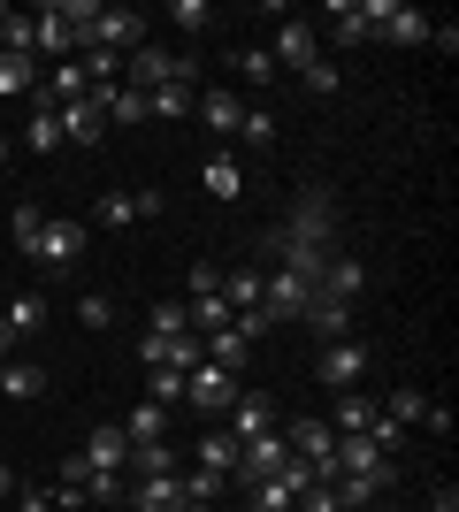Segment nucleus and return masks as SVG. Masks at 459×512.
Returning a JSON list of instances; mask_svg holds the SVG:
<instances>
[{"label":"nucleus","instance_id":"nucleus-1","mask_svg":"<svg viewBox=\"0 0 459 512\" xmlns=\"http://www.w3.org/2000/svg\"><path fill=\"white\" fill-rule=\"evenodd\" d=\"M329 230H337L329 199H322V192H306L299 214H291L284 230H268V237H261V253H329Z\"/></svg>","mask_w":459,"mask_h":512},{"label":"nucleus","instance_id":"nucleus-2","mask_svg":"<svg viewBox=\"0 0 459 512\" xmlns=\"http://www.w3.org/2000/svg\"><path fill=\"white\" fill-rule=\"evenodd\" d=\"M306 306H314V276H299V268H268V276H261L268 329H276V321H306Z\"/></svg>","mask_w":459,"mask_h":512},{"label":"nucleus","instance_id":"nucleus-3","mask_svg":"<svg viewBox=\"0 0 459 512\" xmlns=\"http://www.w3.org/2000/svg\"><path fill=\"white\" fill-rule=\"evenodd\" d=\"M77 253H85V222H69V214H46L39 245H31L39 276H69V268H77Z\"/></svg>","mask_w":459,"mask_h":512},{"label":"nucleus","instance_id":"nucleus-4","mask_svg":"<svg viewBox=\"0 0 459 512\" xmlns=\"http://www.w3.org/2000/svg\"><path fill=\"white\" fill-rule=\"evenodd\" d=\"M284 444L314 467V482H337V428H329V421H291Z\"/></svg>","mask_w":459,"mask_h":512},{"label":"nucleus","instance_id":"nucleus-5","mask_svg":"<svg viewBox=\"0 0 459 512\" xmlns=\"http://www.w3.org/2000/svg\"><path fill=\"white\" fill-rule=\"evenodd\" d=\"M238 375H222V367L215 360H199L192 367V375H184V406H199V413H230V406H238Z\"/></svg>","mask_w":459,"mask_h":512},{"label":"nucleus","instance_id":"nucleus-6","mask_svg":"<svg viewBox=\"0 0 459 512\" xmlns=\"http://www.w3.org/2000/svg\"><path fill=\"white\" fill-rule=\"evenodd\" d=\"M54 123H62V146H77V153L108 138V115H100L92 92H85V100H62V107H54Z\"/></svg>","mask_w":459,"mask_h":512},{"label":"nucleus","instance_id":"nucleus-7","mask_svg":"<svg viewBox=\"0 0 459 512\" xmlns=\"http://www.w3.org/2000/svg\"><path fill=\"white\" fill-rule=\"evenodd\" d=\"M314 375H322V390H352L360 375H368V344H352V337L322 344V360H314Z\"/></svg>","mask_w":459,"mask_h":512},{"label":"nucleus","instance_id":"nucleus-8","mask_svg":"<svg viewBox=\"0 0 459 512\" xmlns=\"http://www.w3.org/2000/svg\"><path fill=\"white\" fill-rule=\"evenodd\" d=\"M360 291H368V268H360V260H352V253L322 260V276H314V299H337V306H352V299H360Z\"/></svg>","mask_w":459,"mask_h":512},{"label":"nucleus","instance_id":"nucleus-9","mask_svg":"<svg viewBox=\"0 0 459 512\" xmlns=\"http://www.w3.org/2000/svg\"><path fill=\"white\" fill-rule=\"evenodd\" d=\"M268 62L276 69H306V62H322V39H314V23H276V46H268Z\"/></svg>","mask_w":459,"mask_h":512},{"label":"nucleus","instance_id":"nucleus-10","mask_svg":"<svg viewBox=\"0 0 459 512\" xmlns=\"http://www.w3.org/2000/svg\"><path fill=\"white\" fill-rule=\"evenodd\" d=\"M176 77V54H161V46H131L123 54V85L131 92H153V85H169Z\"/></svg>","mask_w":459,"mask_h":512},{"label":"nucleus","instance_id":"nucleus-11","mask_svg":"<svg viewBox=\"0 0 459 512\" xmlns=\"http://www.w3.org/2000/svg\"><path fill=\"white\" fill-rule=\"evenodd\" d=\"M85 467H100V474L131 467V436H123V421H108V428H92V436H85Z\"/></svg>","mask_w":459,"mask_h":512},{"label":"nucleus","instance_id":"nucleus-12","mask_svg":"<svg viewBox=\"0 0 459 512\" xmlns=\"http://www.w3.org/2000/svg\"><path fill=\"white\" fill-rule=\"evenodd\" d=\"M268 428H276L268 390H238V406H230V436H238V444H253V436H268Z\"/></svg>","mask_w":459,"mask_h":512},{"label":"nucleus","instance_id":"nucleus-13","mask_svg":"<svg viewBox=\"0 0 459 512\" xmlns=\"http://www.w3.org/2000/svg\"><path fill=\"white\" fill-rule=\"evenodd\" d=\"M123 505H138V512H192V505H184V482H176V474H146V482H138Z\"/></svg>","mask_w":459,"mask_h":512},{"label":"nucleus","instance_id":"nucleus-14","mask_svg":"<svg viewBox=\"0 0 459 512\" xmlns=\"http://www.w3.org/2000/svg\"><path fill=\"white\" fill-rule=\"evenodd\" d=\"M199 115H207V130H215V138H238V123H245V100H238L230 85H215L207 100H199Z\"/></svg>","mask_w":459,"mask_h":512},{"label":"nucleus","instance_id":"nucleus-15","mask_svg":"<svg viewBox=\"0 0 459 512\" xmlns=\"http://www.w3.org/2000/svg\"><path fill=\"white\" fill-rule=\"evenodd\" d=\"M375 421H383V406H375L368 390H345V398H337V421H329V428H337V436H368Z\"/></svg>","mask_w":459,"mask_h":512},{"label":"nucleus","instance_id":"nucleus-16","mask_svg":"<svg viewBox=\"0 0 459 512\" xmlns=\"http://www.w3.org/2000/svg\"><path fill=\"white\" fill-rule=\"evenodd\" d=\"M329 490H337V505H345V512H360V505H375V497L391 490V467H383V474H337Z\"/></svg>","mask_w":459,"mask_h":512},{"label":"nucleus","instance_id":"nucleus-17","mask_svg":"<svg viewBox=\"0 0 459 512\" xmlns=\"http://www.w3.org/2000/svg\"><path fill=\"white\" fill-rule=\"evenodd\" d=\"M146 107H153V115H169V123H184V115L199 107V92H192V77H169V85L146 92Z\"/></svg>","mask_w":459,"mask_h":512},{"label":"nucleus","instance_id":"nucleus-18","mask_svg":"<svg viewBox=\"0 0 459 512\" xmlns=\"http://www.w3.org/2000/svg\"><path fill=\"white\" fill-rule=\"evenodd\" d=\"M123 436H131V444H169V406L138 398V406H131V421H123Z\"/></svg>","mask_w":459,"mask_h":512},{"label":"nucleus","instance_id":"nucleus-19","mask_svg":"<svg viewBox=\"0 0 459 512\" xmlns=\"http://www.w3.org/2000/svg\"><path fill=\"white\" fill-rule=\"evenodd\" d=\"M199 352H207V360H215L222 375H245V360H253V344H245L238 329H215V337L199 344Z\"/></svg>","mask_w":459,"mask_h":512},{"label":"nucleus","instance_id":"nucleus-20","mask_svg":"<svg viewBox=\"0 0 459 512\" xmlns=\"http://www.w3.org/2000/svg\"><path fill=\"white\" fill-rule=\"evenodd\" d=\"M92 100H100V115H108V123H146V115H153L146 92H131V85H108V92H92Z\"/></svg>","mask_w":459,"mask_h":512},{"label":"nucleus","instance_id":"nucleus-21","mask_svg":"<svg viewBox=\"0 0 459 512\" xmlns=\"http://www.w3.org/2000/svg\"><path fill=\"white\" fill-rule=\"evenodd\" d=\"M329 39H337V46L375 39V31H368V8H360V0H337V8H329Z\"/></svg>","mask_w":459,"mask_h":512},{"label":"nucleus","instance_id":"nucleus-22","mask_svg":"<svg viewBox=\"0 0 459 512\" xmlns=\"http://www.w3.org/2000/svg\"><path fill=\"white\" fill-rule=\"evenodd\" d=\"M23 92H39V62L31 54H0V100H23Z\"/></svg>","mask_w":459,"mask_h":512},{"label":"nucleus","instance_id":"nucleus-23","mask_svg":"<svg viewBox=\"0 0 459 512\" xmlns=\"http://www.w3.org/2000/svg\"><path fill=\"white\" fill-rule=\"evenodd\" d=\"M222 299H230V314H253V306H261V268H230V276H222Z\"/></svg>","mask_w":459,"mask_h":512},{"label":"nucleus","instance_id":"nucleus-24","mask_svg":"<svg viewBox=\"0 0 459 512\" xmlns=\"http://www.w3.org/2000/svg\"><path fill=\"white\" fill-rule=\"evenodd\" d=\"M92 222H100V230H131V222H138V199L131 192H100V199H92Z\"/></svg>","mask_w":459,"mask_h":512},{"label":"nucleus","instance_id":"nucleus-25","mask_svg":"<svg viewBox=\"0 0 459 512\" xmlns=\"http://www.w3.org/2000/svg\"><path fill=\"white\" fill-rule=\"evenodd\" d=\"M176 482H184V505H215V497H222V482H230V474H215V467H184V474H176Z\"/></svg>","mask_w":459,"mask_h":512},{"label":"nucleus","instance_id":"nucleus-26","mask_svg":"<svg viewBox=\"0 0 459 512\" xmlns=\"http://www.w3.org/2000/svg\"><path fill=\"white\" fill-rule=\"evenodd\" d=\"M306 321H314V329H322V344L352 337V306H337V299H314V306H306Z\"/></svg>","mask_w":459,"mask_h":512},{"label":"nucleus","instance_id":"nucleus-27","mask_svg":"<svg viewBox=\"0 0 459 512\" xmlns=\"http://www.w3.org/2000/svg\"><path fill=\"white\" fill-rule=\"evenodd\" d=\"M0 390H8V398L23 406V398H39V390H46V375H39L31 360H8V367H0Z\"/></svg>","mask_w":459,"mask_h":512},{"label":"nucleus","instance_id":"nucleus-28","mask_svg":"<svg viewBox=\"0 0 459 512\" xmlns=\"http://www.w3.org/2000/svg\"><path fill=\"white\" fill-rule=\"evenodd\" d=\"M199 467L230 474V467H238V436H230V428H215V436H199Z\"/></svg>","mask_w":459,"mask_h":512},{"label":"nucleus","instance_id":"nucleus-29","mask_svg":"<svg viewBox=\"0 0 459 512\" xmlns=\"http://www.w3.org/2000/svg\"><path fill=\"white\" fill-rule=\"evenodd\" d=\"M0 54H39V23L8 8V23H0Z\"/></svg>","mask_w":459,"mask_h":512},{"label":"nucleus","instance_id":"nucleus-30","mask_svg":"<svg viewBox=\"0 0 459 512\" xmlns=\"http://www.w3.org/2000/svg\"><path fill=\"white\" fill-rule=\"evenodd\" d=\"M23 146H31V153H62V123H54V107H39V115L23 123Z\"/></svg>","mask_w":459,"mask_h":512},{"label":"nucleus","instance_id":"nucleus-31","mask_svg":"<svg viewBox=\"0 0 459 512\" xmlns=\"http://www.w3.org/2000/svg\"><path fill=\"white\" fill-rule=\"evenodd\" d=\"M199 184H207L215 199H238V184H245V176H238V161H230V153H215V161L199 169Z\"/></svg>","mask_w":459,"mask_h":512},{"label":"nucleus","instance_id":"nucleus-32","mask_svg":"<svg viewBox=\"0 0 459 512\" xmlns=\"http://www.w3.org/2000/svg\"><path fill=\"white\" fill-rule=\"evenodd\" d=\"M39 321H46V299H39V291H23V299L0 314V329H8V337H23V329H39Z\"/></svg>","mask_w":459,"mask_h":512},{"label":"nucleus","instance_id":"nucleus-33","mask_svg":"<svg viewBox=\"0 0 459 512\" xmlns=\"http://www.w3.org/2000/svg\"><path fill=\"white\" fill-rule=\"evenodd\" d=\"M131 467H138V482H146V474H184L169 444H131Z\"/></svg>","mask_w":459,"mask_h":512},{"label":"nucleus","instance_id":"nucleus-34","mask_svg":"<svg viewBox=\"0 0 459 512\" xmlns=\"http://www.w3.org/2000/svg\"><path fill=\"white\" fill-rule=\"evenodd\" d=\"M146 398L153 406H184V375L176 367H146Z\"/></svg>","mask_w":459,"mask_h":512},{"label":"nucleus","instance_id":"nucleus-35","mask_svg":"<svg viewBox=\"0 0 459 512\" xmlns=\"http://www.w3.org/2000/svg\"><path fill=\"white\" fill-rule=\"evenodd\" d=\"M39 230H46V214H39V207H23V199H16V222H8V237H16V253H23V260H31Z\"/></svg>","mask_w":459,"mask_h":512},{"label":"nucleus","instance_id":"nucleus-36","mask_svg":"<svg viewBox=\"0 0 459 512\" xmlns=\"http://www.w3.org/2000/svg\"><path fill=\"white\" fill-rule=\"evenodd\" d=\"M299 85L314 92V100H329V92L345 85V77H337V62H329V54H322V62H306V69H299Z\"/></svg>","mask_w":459,"mask_h":512},{"label":"nucleus","instance_id":"nucleus-37","mask_svg":"<svg viewBox=\"0 0 459 512\" xmlns=\"http://www.w3.org/2000/svg\"><path fill=\"white\" fill-rule=\"evenodd\" d=\"M184 314H192L199 329H207V337H215V329H230V299H222V291H215V299H192Z\"/></svg>","mask_w":459,"mask_h":512},{"label":"nucleus","instance_id":"nucleus-38","mask_svg":"<svg viewBox=\"0 0 459 512\" xmlns=\"http://www.w3.org/2000/svg\"><path fill=\"white\" fill-rule=\"evenodd\" d=\"M276 138V115L268 107H245V123H238V146H268Z\"/></svg>","mask_w":459,"mask_h":512},{"label":"nucleus","instance_id":"nucleus-39","mask_svg":"<svg viewBox=\"0 0 459 512\" xmlns=\"http://www.w3.org/2000/svg\"><path fill=\"white\" fill-rule=\"evenodd\" d=\"M184 329H192L184 306H153V321H146V337H184Z\"/></svg>","mask_w":459,"mask_h":512},{"label":"nucleus","instance_id":"nucleus-40","mask_svg":"<svg viewBox=\"0 0 459 512\" xmlns=\"http://www.w3.org/2000/svg\"><path fill=\"white\" fill-rule=\"evenodd\" d=\"M253 512H291V490L268 474V482H253Z\"/></svg>","mask_w":459,"mask_h":512},{"label":"nucleus","instance_id":"nucleus-41","mask_svg":"<svg viewBox=\"0 0 459 512\" xmlns=\"http://www.w3.org/2000/svg\"><path fill=\"white\" fill-rule=\"evenodd\" d=\"M238 69L253 77V85H276V62H268V46H245V54H238Z\"/></svg>","mask_w":459,"mask_h":512},{"label":"nucleus","instance_id":"nucleus-42","mask_svg":"<svg viewBox=\"0 0 459 512\" xmlns=\"http://www.w3.org/2000/svg\"><path fill=\"white\" fill-rule=\"evenodd\" d=\"M77 321H85V329H108V321H115V299H100V291H92V299H77Z\"/></svg>","mask_w":459,"mask_h":512},{"label":"nucleus","instance_id":"nucleus-43","mask_svg":"<svg viewBox=\"0 0 459 512\" xmlns=\"http://www.w3.org/2000/svg\"><path fill=\"white\" fill-rule=\"evenodd\" d=\"M169 23H176V31H192V39H199V23H207V0H176V8H169Z\"/></svg>","mask_w":459,"mask_h":512},{"label":"nucleus","instance_id":"nucleus-44","mask_svg":"<svg viewBox=\"0 0 459 512\" xmlns=\"http://www.w3.org/2000/svg\"><path fill=\"white\" fill-rule=\"evenodd\" d=\"M299 512H345V505H337V490H329V482H314V490H299Z\"/></svg>","mask_w":459,"mask_h":512},{"label":"nucleus","instance_id":"nucleus-45","mask_svg":"<svg viewBox=\"0 0 459 512\" xmlns=\"http://www.w3.org/2000/svg\"><path fill=\"white\" fill-rule=\"evenodd\" d=\"M215 291H222V268H207V260H199V268H192V299H215Z\"/></svg>","mask_w":459,"mask_h":512},{"label":"nucleus","instance_id":"nucleus-46","mask_svg":"<svg viewBox=\"0 0 459 512\" xmlns=\"http://www.w3.org/2000/svg\"><path fill=\"white\" fill-rule=\"evenodd\" d=\"M429 46H437V54H459V23H429Z\"/></svg>","mask_w":459,"mask_h":512},{"label":"nucleus","instance_id":"nucleus-47","mask_svg":"<svg viewBox=\"0 0 459 512\" xmlns=\"http://www.w3.org/2000/svg\"><path fill=\"white\" fill-rule=\"evenodd\" d=\"M8 161H16V138H0V169H8Z\"/></svg>","mask_w":459,"mask_h":512},{"label":"nucleus","instance_id":"nucleus-48","mask_svg":"<svg viewBox=\"0 0 459 512\" xmlns=\"http://www.w3.org/2000/svg\"><path fill=\"white\" fill-rule=\"evenodd\" d=\"M437 512H459V497H452V490H444V497H437Z\"/></svg>","mask_w":459,"mask_h":512},{"label":"nucleus","instance_id":"nucleus-49","mask_svg":"<svg viewBox=\"0 0 459 512\" xmlns=\"http://www.w3.org/2000/svg\"><path fill=\"white\" fill-rule=\"evenodd\" d=\"M8 490H16V474H8V467H0V497H8Z\"/></svg>","mask_w":459,"mask_h":512},{"label":"nucleus","instance_id":"nucleus-50","mask_svg":"<svg viewBox=\"0 0 459 512\" xmlns=\"http://www.w3.org/2000/svg\"><path fill=\"white\" fill-rule=\"evenodd\" d=\"M0 367H8V329H0Z\"/></svg>","mask_w":459,"mask_h":512},{"label":"nucleus","instance_id":"nucleus-51","mask_svg":"<svg viewBox=\"0 0 459 512\" xmlns=\"http://www.w3.org/2000/svg\"><path fill=\"white\" fill-rule=\"evenodd\" d=\"M360 512H391V505H383V497H375V505H360Z\"/></svg>","mask_w":459,"mask_h":512},{"label":"nucleus","instance_id":"nucleus-52","mask_svg":"<svg viewBox=\"0 0 459 512\" xmlns=\"http://www.w3.org/2000/svg\"><path fill=\"white\" fill-rule=\"evenodd\" d=\"M0 23H8V8H0Z\"/></svg>","mask_w":459,"mask_h":512}]
</instances>
